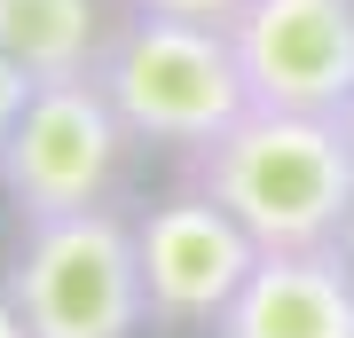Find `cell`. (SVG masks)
Here are the masks:
<instances>
[{"label": "cell", "instance_id": "obj_5", "mask_svg": "<svg viewBox=\"0 0 354 338\" xmlns=\"http://www.w3.org/2000/svg\"><path fill=\"white\" fill-rule=\"evenodd\" d=\"M134 260H142V299L150 323L165 330H213L221 307L236 299V283L252 276L260 244L228 205H213L205 189H174L134 220Z\"/></svg>", "mask_w": 354, "mask_h": 338}, {"label": "cell", "instance_id": "obj_2", "mask_svg": "<svg viewBox=\"0 0 354 338\" xmlns=\"http://www.w3.org/2000/svg\"><path fill=\"white\" fill-rule=\"evenodd\" d=\"M95 87L111 95L134 142H174V150H197L252 111L228 24H189V16H158V8L118 16L111 48L95 63Z\"/></svg>", "mask_w": 354, "mask_h": 338}, {"label": "cell", "instance_id": "obj_3", "mask_svg": "<svg viewBox=\"0 0 354 338\" xmlns=\"http://www.w3.org/2000/svg\"><path fill=\"white\" fill-rule=\"evenodd\" d=\"M8 291L32 338H142V323H150L134 220H118L111 205L24 220Z\"/></svg>", "mask_w": 354, "mask_h": 338}, {"label": "cell", "instance_id": "obj_9", "mask_svg": "<svg viewBox=\"0 0 354 338\" xmlns=\"http://www.w3.org/2000/svg\"><path fill=\"white\" fill-rule=\"evenodd\" d=\"M24 102H32V79H24V63H8V55H0V142L16 134V118H24Z\"/></svg>", "mask_w": 354, "mask_h": 338}, {"label": "cell", "instance_id": "obj_10", "mask_svg": "<svg viewBox=\"0 0 354 338\" xmlns=\"http://www.w3.org/2000/svg\"><path fill=\"white\" fill-rule=\"evenodd\" d=\"M134 8H158V16H189V24H228L244 0H134Z\"/></svg>", "mask_w": 354, "mask_h": 338}, {"label": "cell", "instance_id": "obj_6", "mask_svg": "<svg viewBox=\"0 0 354 338\" xmlns=\"http://www.w3.org/2000/svg\"><path fill=\"white\" fill-rule=\"evenodd\" d=\"M252 111L339 118L354 95V0H244L228 16Z\"/></svg>", "mask_w": 354, "mask_h": 338}, {"label": "cell", "instance_id": "obj_12", "mask_svg": "<svg viewBox=\"0 0 354 338\" xmlns=\"http://www.w3.org/2000/svg\"><path fill=\"white\" fill-rule=\"evenodd\" d=\"M339 260H346V276H354V220H346V236H339Z\"/></svg>", "mask_w": 354, "mask_h": 338}, {"label": "cell", "instance_id": "obj_8", "mask_svg": "<svg viewBox=\"0 0 354 338\" xmlns=\"http://www.w3.org/2000/svg\"><path fill=\"white\" fill-rule=\"evenodd\" d=\"M118 16L102 0H0V55L24 63L32 87L48 79H95Z\"/></svg>", "mask_w": 354, "mask_h": 338}, {"label": "cell", "instance_id": "obj_4", "mask_svg": "<svg viewBox=\"0 0 354 338\" xmlns=\"http://www.w3.org/2000/svg\"><path fill=\"white\" fill-rule=\"evenodd\" d=\"M127 118L111 111V95L95 79H48L32 87L16 134L0 142V189H8L16 220H55L111 205L118 165H127Z\"/></svg>", "mask_w": 354, "mask_h": 338}, {"label": "cell", "instance_id": "obj_13", "mask_svg": "<svg viewBox=\"0 0 354 338\" xmlns=\"http://www.w3.org/2000/svg\"><path fill=\"white\" fill-rule=\"evenodd\" d=\"M339 126H346V142H354V95H346V111H339Z\"/></svg>", "mask_w": 354, "mask_h": 338}, {"label": "cell", "instance_id": "obj_7", "mask_svg": "<svg viewBox=\"0 0 354 338\" xmlns=\"http://www.w3.org/2000/svg\"><path fill=\"white\" fill-rule=\"evenodd\" d=\"M213 338H354V276L339 244L323 252H260Z\"/></svg>", "mask_w": 354, "mask_h": 338}, {"label": "cell", "instance_id": "obj_11", "mask_svg": "<svg viewBox=\"0 0 354 338\" xmlns=\"http://www.w3.org/2000/svg\"><path fill=\"white\" fill-rule=\"evenodd\" d=\"M0 338H32V330H24V307H16L8 283H0Z\"/></svg>", "mask_w": 354, "mask_h": 338}, {"label": "cell", "instance_id": "obj_1", "mask_svg": "<svg viewBox=\"0 0 354 338\" xmlns=\"http://www.w3.org/2000/svg\"><path fill=\"white\" fill-rule=\"evenodd\" d=\"M189 181L252 228L260 252H323L354 220V142L315 111H244L189 150Z\"/></svg>", "mask_w": 354, "mask_h": 338}]
</instances>
